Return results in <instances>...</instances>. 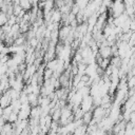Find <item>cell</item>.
<instances>
[{
	"label": "cell",
	"mask_w": 135,
	"mask_h": 135,
	"mask_svg": "<svg viewBox=\"0 0 135 135\" xmlns=\"http://www.w3.org/2000/svg\"><path fill=\"white\" fill-rule=\"evenodd\" d=\"M90 0H75V4H77L80 8V11H84L86 5L89 4Z\"/></svg>",
	"instance_id": "obj_7"
},
{
	"label": "cell",
	"mask_w": 135,
	"mask_h": 135,
	"mask_svg": "<svg viewBox=\"0 0 135 135\" xmlns=\"http://www.w3.org/2000/svg\"><path fill=\"white\" fill-rule=\"evenodd\" d=\"M31 111H32V107H31L30 103L22 104L20 111L18 112V118H19V120H26L28 117H31Z\"/></svg>",
	"instance_id": "obj_2"
},
{
	"label": "cell",
	"mask_w": 135,
	"mask_h": 135,
	"mask_svg": "<svg viewBox=\"0 0 135 135\" xmlns=\"http://www.w3.org/2000/svg\"><path fill=\"white\" fill-rule=\"evenodd\" d=\"M19 5H20V6L22 7V9L25 11V12H30L31 8L33 7L32 2H31L30 0H19Z\"/></svg>",
	"instance_id": "obj_6"
},
{
	"label": "cell",
	"mask_w": 135,
	"mask_h": 135,
	"mask_svg": "<svg viewBox=\"0 0 135 135\" xmlns=\"http://www.w3.org/2000/svg\"><path fill=\"white\" fill-rule=\"evenodd\" d=\"M90 1H92V0H90Z\"/></svg>",
	"instance_id": "obj_10"
},
{
	"label": "cell",
	"mask_w": 135,
	"mask_h": 135,
	"mask_svg": "<svg viewBox=\"0 0 135 135\" xmlns=\"http://www.w3.org/2000/svg\"><path fill=\"white\" fill-rule=\"evenodd\" d=\"M61 12L58 8H54L52 11V18H51V22L53 23H59L61 21Z\"/></svg>",
	"instance_id": "obj_5"
},
{
	"label": "cell",
	"mask_w": 135,
	"mask_h": 135,
	"mask_svg": "<svg viewBox=\"0 0 135 135\" xmlns=\"http://www.w3.org/2000/svg\"><path fill=\"white\" fill-rule=\"evenodd\" d=\"M11 103H12V98H11V96L8 95V93L5 91V92L2 94V96L0 97V108L4 109V108L11 105Z\"/></svg>",
	"instance_id": "obj_4"
},
{
	"label": "cell",
	"mask_w": 135,
	"mask_h": 135,
	"mask_svg": "<svg viewBox=\"0 0 135 135\" xmlns=\"http://www.w3.org/2000/svg\"><path fill=\"white\" fill-rule=\"evenodd\" d=\"M7 21H8V16L5 13H3V12L0 11V27L3 26L4 24H6Z\"/></svg>",
	"instance_id": "obj_8"
},
{
	"label": "cell",
	"mask_w": 135,
	"mask_h": 135,
	"mask_svg": "<svg viewBox=\"0 0 135 135\" xmlns=\"http://www.w3.org/2000/svg\"><path fill=\"white\" fill-rule=\"evenodd\" d=\"M98 54L102 58H108V59H110V57L113 56L112 49H111L110 45H100L99 46V50H98Z\"/></svg>",
	"instance_id": "obj_3"
},
{
	"label": "cell",
	"mask_w": 135,
	"mask_h": 135,
	"mask_svg": "<svg viewBox=\"0 0 135 135\" xmlns=\"http://www.w3.org/2000/svg\"><path fill=\"white\" fill-rule=\"evenodd\" d=\"M128 80V88L129 89H135V76H132L127 79Z\"/></svg>",
	"instance_id": "obj_9"
},
{
	"label": "cell",
	"mask_w": 135,
	"mask_h": 135,
	"mask_svg": "<svg viewBox=\"0 0 135 135\" xmlns=\"http://www.w3.org/2000/svg\"><path fill=\"white\" fill-rule=\"evenodd\" d=\"M93 105H94L93 97H92L91 95H88V96H84V97H83L82 102H81V104H80V109L82 110L83 113H85V112L92 111Z\"/></svg>",
	"instance_id": "obj_1"
}]
</instances>
